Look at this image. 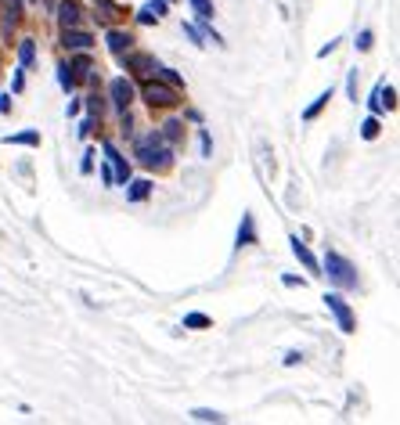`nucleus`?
<instances>
[{
    "instance_id": "nucleus-39",
    "label": "nucleus",
    "mask_w": 400,
    "mask_h": 425,
    "mask_svg": "<svg viewBox=\"0 0 400 425\" xmlns=\"http://www.w3.org/2000/svg\"><path fill=\"white\" fill-rule=\"evenodd\" d=\"M8 112H11V98L0 94V116H8Z\"/></svg>"
},
{
    "instance_id": "nucleus-35",
    "label": "nucleus",
    "mask_w": 400,
    "mask_h": 425,
    "mask_svg": "<svg viewBox=\"0 0 400 425\" xmlns=\"http://www.w3.org/2000/svg\"><path fill=\"white\" fill-rule=\"evenodd\" d=\"M91 169H94V152H87L83 162H79V173H91Z\"/></svg>"
},
{
    "instance_id": "nucleus-20",
    "label": "nucleus",
    "mask_w": 400,
    "mask_h": 425,
    "mask_svg": "<svg viewBox=\"0 0 400 425\" xmlns=\"http://www.w3.org/2000/svg\"><path fill=\"white\" fill-rule=\"evenodd\" d=\"M8 144H26V148H40V130H22V134H8Z\"/></svg>"
},
{
    "instance_id": "nucleus-10",
    "label": "nucleus",
    "mask_w": 400,
    "mask_h": 425,
    "mask_svg": "<svg viewBox=\"0 0 400 425\" xmlns=\"http://www.w3.org/2000/svg\"><path fill=\"white\" fill-rule=\"evenodd\" d=\"M123 61H126V69H134V72H141V76H155L159 72V61L152 58V54H119Z\"/></svg>"
},
{
    "instance_id": "nucleus-36",
    "label": "nucleus",
    "mask_w": 400,
    "mask_h": 425,
    "mask_svg": "<svg viewBox=\"0 0 400 425\" xmlns=\"http://www.w3.org/2000/svg\"><path fill=\"white\" fill-rule=\"evenodd\" d=\"M300 360H303V353H300V350H289V353H285V368L300 364Z\"/></svg>"
},
{
    "instance_id": "nucleus-31",
    "label": "nucleus",
    "mask_w": 400,
    "mask_h": 425,
    "mask_svg": "<svg viewBox=\"0 0 400 425\" xmlns=\"http://www.w3.org/2000/svg\"><path fill=\"white\" fill-rule=\"evenodd\" d=\"M101 180H105V187H116V173H112V166H109V162L101 166Z\"/></svg>"
},
{
    "instance_id": "nucleus-12",
    "label": "nucleus",
    "mask_w": 400,
    "mask_h": 425,
    "mask_svg": "<svg viewBox=\"0 0 400 425\" xmlns=\"http://www.w3.org/2000/svg\"><path fill=\"white\" fill-rule=\"evenodd\" d=\"M238 249L242 245H256V220H252V212H242V224H238Z\"/></svg>"
},
{
    "instance_id": "nucleus-34",
    "label": "nucleus",
    "mask_w": 400,
    "mask_h": 425,
    "mask_svg": "<svg viewBox=\"0 0 400 425\" xmlns=\"http://www.w3.org/2000/svg\"><path fill=\"white\" fill-rule=\"evenodd\" d=\"M346 91H350V98L357 101V69H350V76H346Z\"/></svg>"
},
{
    "instance_id": "nucleus-37",
    "label": "nucleus",
    "mask_w": 400,
    "mask_h": 425,
    "mask_svg": "<svg viewBox=\"0 0 400 425\" xmlns=\"http://www.w3.org/2000/svg\"><path fill=\"white\" fill-rule=\"evenodd\" d=\"M282 281H285L289 288H303V285H307L303 278H296V274H285V278H282Z\"/></svg>"
},
{
    "instance_id": "nucleus-22",
    "label": "nucleus",
    "mask_w": 400,
    "mask_h": 425,
    "mask_svg": "<svg viewBox=\"0 0 400 425\" xmlns=\"http://www.w3.org/2000/svg\"><path fill=\"white\" fill-rule=\"evenodd\" d=\"M116 15H119V8L112 4V0H98V18L101 22H116Z\"/></svg>"
},
{
    "instance_id": "nucleus-1",
    "label": "nucleus",
    "mask_w": 400,
    "mask_h": 425,
    "mask_svg": "<svg viewBox=\"0 0 400 425\" xmlns=\"http://www.w3.org/2000/svg\"><path fill=\"white\" fill-rule=\"evenodd\" d=\"M137 162L141 166H155V169H166L170 166V144L162 141V134L159 130H152V134H144L141 141H137Z\"/></svg>"
},
{
    "instance_id": "nucleus-33",
    "label": "nucleus",
    "mask_w": 400,
    "mask_h": 425,
    "mask_svg": "<svg viewBox=\"0 0 400 425\" xmlns=\"http://www.w3.org/2000/svg\"><path fill=\"white\" fill-rule=\"evenodd\" d=\"M22 87H26V69H18V72H15V79H11V91L18 94Z\"/></svg>"
},
{
    "instance_id": "nucleus-23",
    "label": "nucleus",
    "mask_w": 400,
    "mask_h": 425,
    "mask_svg": "<svg viewBox=\"0 0 400 425\" xmlns=\"http://www.w3.org/2000/svg\"><path fill=\"white\" fill-rule=\"evenodd\" d=\"M187 4L195 8V15L202 18V22H209V18H213V0H187Z\"/></svg>"
},
{
    "instance_id": "nucleus-15",
    "label": "nucleus",
    "mask_w": 400,
    "mask_h": 425,
    "mask_svg": "<svg viewBox=\"0 0 400 425\" xmlns=\"http://www.w3.org/2000/svg\"><path fill=\"white\" fill-rule=\"evenodd\" d=\"M126 184H130V191H126V199H130V202H144V199H148L152 195V180H126Z\"/></svg>"
},
{
    "instance_id": "nucleus-30",
    "label": "nucleus",
    "mask_w": 400,
    "mask_h": 425,
    "mask_svg": "<svg viewBox=\"0 0 400 425\" xmlns=\"http://www.w3.org/2000/svg\"><path fill=\"white\" fill-rule=\"evenodd\" d=\"M58 83H61L66 91H72V76H69V65H66V61L58 65Z\"/></svg>"
},
{
    "instance_id": "nucleus-16",
    "label": "nucleus",
    "mask_w": 400,
    "mask_h": 425,
    "mask_svg": "<svg viewBox=\"0 0 400 425\" xmlns=\"http://www.w3.org/2000/svg\"><path fill=\"white\" fill-rule=\"evenodd\" d=\"M289 242H292V252H296V260H303V267H307V270L318 274V260H314V252H310L300 238H289Z\"/></svg>"
},
{
    "instance_id": "nucleus-3",
    "label": "nucleus",
    "mask_w": 400,
    "mask_h": 425,
    "mask_svg": "<svg viewBox=\"0 0 400 425\" xmlns=\"http://www.w3.org/2000/svg\"><path fill=\"white\" fill-rule=\"evenodd\" d=\"M325 307L332 310V317H335V321H339V332H353L357 328V321H353V310H350V303L343 300V295L339 292H325Z\"/></svg>"
},
{
    "instance_id": "nucleus-17",
    "label": "nucleus",
    "mask_w": 400,
    "mask_h": 425,
    "mask_svg": "<svg viewBox=\"0 0 400 425\" xmlns=\"http://www.w3.org/2000/svg\"><path fill=\"white\" fill-rule=\"evenodd\" d=\"M36 61V40H22L18 44V69H29Z\"/></svg>"
},
{
    "instance_id": "nucleus-11",
    "label": "nucleus",
    "mask_w": 400,
    "mask_h": 425,
    "mask_svg": "<svg viewBox=\"0 0 400 425\" xmlns=\"http://www.w3.org/2000/svg\"><path fill=\"white\" fill-rule=\"evenodd\" d=\"M58 26L61 29L79 26V4H76V0H61V4H58Z\"/></svg>"
},
{
    "instance_id": "nucleus-27",
    "label": "nucleus",
    "mask_w": 400,
    "mask_h": 425,
    "mask_svg": "<svg viewBox=\"0 0 400 425\" xmlns=\"http://www.w3.org/2000/svg\"><path fill=\"white\" fill-rule=\"evenodd\" d=\"M353 44H357V51H371V44H375V33H371V29H361V36H357Z\"/></svg>"
},
{
    "instance_id": "nucleus-29",
    "label": "nucleus",
    "mask_w": 400,
    "mask_h": 425,
    "mask_svg": "<svg viewBox=\"0 0 400 425\" xmlns=\"http://www.w3.org/2000/svg\"><path fill=\"white\" fill-rule=\"evenodd\" d=\"M199 152H202V159H209V155H213V137H209L206 130L199 134Z\"/></svg>"
},
{
    "instance_id": "nucleus-2",
    "label": "nucleus",
    "mask_w": 400,
    "mask_h": 425,
    "mask_svg": "<svg viewBox=\"0 0 400 425\" xmlns=\"http://www.w3.org/2000/svg\"><path fill=\"white\" fill-rule=\"evenodd\" d=\"M325 274L339 285V288H357V270L346 256H339V252H325Z\"/></svg>"
},
{
    "instance_id": "nucleus-4",
    "label": "nucleus",
    "mask_w": 400,
    "mask_h": 425,
    "mask_svg": "<svg viewBox=\"0 0 400 425\" xmlns=\"http://www.w3.org/2000/svg\"><path fill=\"white\" fill-rule=\"evenodd\" d=\"M141 94H144V101H148L152 109H174V105L180 101L177 87H159V83H144Z\"/></svg>"
},
{
    "instance_id": "nucleus-26",
    "label": "nucleus",
    "mask_w": 400,
    "mask_h": 425,
    "mask_svg": "<svg viewBox=\"0 0 400 425\" xmlns=\"http://www.w3.org/2000/svg\"><path fill=\"white\" fill-rule=\"evenodd\" d=\"M209 325H213V321H209L206 314H187L184 317V328H209Z\"/></svg>"
},
{
    "instance_id": "nucleus-38",
    "label": "nucleus",
    "mask_w": 400,
    "mask_h": 425,
    "mask_svg": "<svg viewBox=\"0 0 400 425\" xmlns=\"http://www.w3.org/2000/svg\"><path fill=\"white\" fill-rule=\"evenodd\" d=\"M335 47H339V40H328V44H325V47L318 51V58H328V54H332Z\"/></svg>"
},
{
    "instance_id": "nucleus-24",
    "label": "nucleus",
    "mask_w": 400,
    "mask_h": 425,
    "mask_svg": "<svg viewBox=\"0 0 400 425\" xmlns=\"http://www.w3.org/2000/svg\"><path fill=\"white\" fill-rule=\"evenodd\" d=\"M192 418H195V422H224V415H220V411H209V408H195V411H192Z\"/></svg>"
},
{
    "instance_id": "nucleus-25",
    "label": "nucleus",
    "mask_w": 400,
    "mask_h": 425,
    "mask_svg": "<svg viewBox=\"0 0 400 425\" xmlns=\"http://www.w3.org/2000/svg\"><path fill=\"white\" fill-rule=\"evenodd\" d=\"M137 22H141V26H155V22H159V15H155V8H152V4H144V8L137 11Z\"/></svg>"
},
{
    "instance_id": "nucleus-13",
    "label": "nucleus",
    "mask_w": 400,
    "mask_h": 425,
    "mask_svg": "<svg viewBox=\"0 0 400 425\" xmlns=\"http://www.w3.org/2000/svg\"><path fill=\"white\" fill-rule=\"evenodd\" d=\"M130 47H134V36L130 33H123V29H112L109 33V51L112 54H126Z\"/></svg>"
},
{
    "instance_id": "nucleus-19",
    "label": "nucleus",
    "mask_w": 400,
    "mask_h": 425,
    "mask_svg": "<svg viewBox=\"0 0 400 425\" xmlns=\"http://www.w3.org/2000/svg\"><path fill=\"white\" fill-rule=\"evenodd\" d=\"M0 4H4V33H11L18 22V11H22V0H0Z\"/></svg>"
},
{
    "instance_id": "nucleus-9",
    "label": "nucleus",
    "mask_w": 400,
    "mask_h": 425,
    "mask_svg": "<svg viewBox=\"0 0 400 425\" xmlns=\"http://www.w3.org/2000/svg\"><path fill=\"white\" fill-rule=\"evenodd\" d=\"M393 98H397V91H393V87H386V83H378V87L371 91V101H368L371 116H378L383 109H386V112H393V105H397Z\"/></svg>"
},
{
    "instance_id": "nucleus-8",
    "label": "nucleus",
    "mask_w": 400,
    "mask_h": 425,
    "mask_svg": "<svg viewBox=\"0 0 400 425\" xmlns=\"http://www.w3.org/2000/svg\"><path fill=\"white\" fill-rule=\"evenodd\" d=\"M61 47L66 51H91L94 47V36L91 33H83V29H61Z\"/></svg>"
},
{
    "instance_id": "nucleus-21",
    "label": "nucleus",
    "mask_w": 400,
    "mask_h": 425,
    "mask_svg": "<svg viewBox=\"0 0 400 425\" xmlns=\"http://www.w3.org/2000/svg\"><path fill=\"white\" fill-rule=\"evenodd\" d=\"M378 134H383V123H378V116H368V119L361 123V137H364V141H375Z\"/></svg>"
},
{
    "instance_id": "nucleus-14",
    "label": "nucleus",
    "mask_w": 400,
    "mask_h": 425,
    "mask_svg": "<svg viewBox=\"0 0 400 425\" xmlns=\"http://www.w3.org/2000/svg\"><path fill=\"white\" fill-rule=\"evenodd\" d=\"M159 134H162V141H166V144L174 148V144H180V134H184V123H180V119H166V123L159 126Z\"/></svg>"
},
{
    "instance_id": "nucleus-5",
    "label": "nucleus",
    "mask_w": 400,
    "mask_h": 425,
    "mask_svg": "<svg viewBox=\"0 0 400 425\" xmlns=\"http://www.w3.org/2000/svg\"><path fill=\"white\" fill-rule=\"evenodd\" d=\"M101 152H105V162L112 166L116 184H126V180H130V162H126V155H119V148H116L112 141H105V144H101Z\"/></svg>"
},
{
    "instance_id": "nucleus-18",
    "label": "nucleus",
    "mask_w": 400,
    "mask_h": 425,
    "mask_svg": "<svg viewBox=\"0 0 400 425\" xmlns=\"http://www.w3.org/2000/svg\"><path fill=\"white\" fill-rule=\"evenodd\" d=\"M328 101H332V87H328V91H321L318 98H314V105L303 112V123H314V119H318V116H321V109H325Z\"/></svg>"
},
{
    "instance_id": "nucleus-6",
    "label": "nucleus",
    "mask_w": 400,
    "mask_h": 425,
    "mask_svg": "<svg viewBox=\"0 0 400 425\" xmlns=\"http://www.w3.org/2000/svg\"><path fill=\"white\" fill-rule=\"evenodd\" d=\"M109 94H112V105L119 112H126L130 109V101H134V83L126 79V76H116L112 83H109Z\"/></svg>"
},
{
    "instance_id": "nucleus-32",
    "label": "nucleus",
    "mask_w": 400,
    "mask_h": 425,
    "mask_svg": "<svg viewBox=\"0 0 400 425\" xmlns=\"http://www.w3.org/2000/svg\"><path fill=\"white\" fill-rule=\"evenodd\" d=\"M87 112H91L87 119H98V116H101V101H98V94H94V98H87Z\"/></svg>"
},
{
    "instance_id": "nucleus-40",
    "label": "nucleus",
    "mask_w": 400,
    "mask_h": 425,
    "mask_svg": "<svg viewBox=\"0 0 400 425\" xmlns=\"http://www.w3.org/2000/svg\"><path fill=\"white\" fill-rule=\"evenodd\" d=\"M33 4H44V8H54V0H33Z\"/></svg>"
},
{
    "instance_id": "nucleus-7",
    "label": "nucleus",
    "mask_w": 400,
    "mask_h": 425,
    "mask_svg": "<svg viewBox=\"0 0 400 425\" xmlns=\"http://www.w3.org/2000/svg\"><path fill=\"white\" fill-rule=\"evenodd\" d=\"M66 65H69V76H72V87H76V83L94 79V65H91L87 51H76V58H72V61H66Z\"/></svg>"
},
{
    "instance_id": "nucleus-28",
    "label": "nucleus",
    "mask_w": 400,
    "mask_h": 425,
    "mask_svg": "<svg viewBox=\"0 0 400 425\" xmlns=\"http://www.w3.org/2000/svg\"><path fill=\"white\" fill-rule=\"evenodd\" d=\"M184 36L192 40L195 47H202V44H206V40H202V29H199V26H192V22H184Z\"/></svg>"
}]
</instances>
